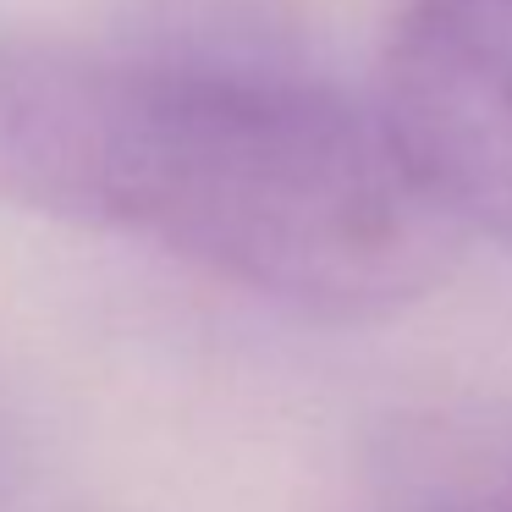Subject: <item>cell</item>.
Wrapping results in <instances>:
<instances>
[{"label":"cell","mask_w":512,"mask_h":512,"mask_svg":"<svg viewBox=\"0 0 512 512\" xmlns=\"http://www.w3.org/2000/svg\"><path fill=\"white\" fill-rule=\"evenodd\" d=\"M0 199L155 237L342 325L430 298L457 259V226L320 67L188 72L122 45L0 34Z\"/></svg>","instance_id":"1"},{"label":"cell","mask_w":512,"mask_h":512,"mask_svg":"<svg viewBox=\"0 0 512 512\" xmlns=\"http://www.w3.org/2000/svg\"><path fill=\"white\" fill-rule=\"evenodd\" d=\"M375 122L457 232L512 248V6L419 0L391 34Z\"/></svg>","instance_id":"2"},{"label":"cell","mask_w":512,"mask_h":512,"mask_svg":"<svg viewBox=\"0 0 512 512\" xmlns=\"http://www.w3.org/2000/svg\"><path fill=\"white\" fill-rule=\"evenodd\" d=\"M501 6H512V0H501Z\"/></svg>","instance_id":"3"}]
</instances>
